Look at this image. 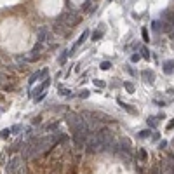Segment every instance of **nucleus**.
Returning a JSON list of instances; mask_svg holds the SVG:
<instances>
[{"instance_id": "obj_1", "label": "nucleus", "mask_w": 174, "mask_h": 174, "mask_svg": "<svg viewBox=\"0 0 174 174\" xmlns=\"http://www.w3.org/2000/svg\"><path fill=\"white\" fill-rule=\"evenodd\" d=\"M66 122L71 129V136H73V141H75L77 148H84L85 146L87 138L91 136V130L85 124V119L78 113H66Z\"/></svg>"}, {"instance_id": "obj_2", "label": "nucleus", "mask_w": 174, "mask_h": 174, "mask_svg": "<svg viewBox=\"0 0 174 174\" xmlns=\"http://www.w3.org/2000/svg\"><path fill=\"white\" fill-rule=\"evenodd\" d=\"M58 21H63L65 23V26H70V28H73V26H77V23L80 21V16L77 14V12H73V11H66V12H63L59 17H58Z\"/></svg>"}, {"instance_id": "obj_3", "label": "nucleus", "mask_w": 174, "mask_h": 174, "mask_svg": "<svg viewBox=\"0 0 174 174\" xmlns=\"http://www.w3.org/2000/svg\"><path fill=\"white\" fill-rule=\"evenodd\" d=\"M21 165H23V157L17 155V157H14L9 162V172H16L17 169H21Z\"/></svg>"}, {"instance_id": "obj_4", "label": "nucleus", "mask_w": 174, "mask_h": 174, "mask_svg": "<svg viewBox=\"0 0 174 174\" xmlns=\"http://www.w3.org/2000/svg\"><path fill=\"white\" fill-rule=\"evenodd\" d=\"M47 75V70H42V71H35V73H33L32 77H30V80H28V84H30V85H33V84H35V82H38L40 80V78H44V77Z\"/></svg>"}, {"instance_id": "obj_5", "label": "nucleus", "mask_w": 174, "mask_h": 174, "mask_svg": "<svg viewBox=\"0 0 174 174\" xmlns=\"http://www.w3.org/2000/svg\"><path fill=\"white\" fill-rule=\"evenodd\" d=\"M162 70L165 75H171L174 71V61L172 59H167V61H164V66H162Z\"/></svg>"}, {"instance_id": "obj_6", "label": "nucleus", "mask_w": 174, "mask_h": 174, "mask_svg": "<svg viewBox=\"0 0 174 174\" xmlns=\"http://www.w3.org/2000/svg\"><path fill=\"white\" fill-rule=\"evenodd\" d=\"M40 51H42V44H38L37 42V45L33 47V51H32V54H30V58H28V61H35L40 56Z\"/></svg>"}, {"instance_id": "obj_7", "label": "nucleus", "mask_w": 174, "mask_h": 174, "mask_svg": "<svg viewBox=\"0 0 174 174\" xmlns=\"http://www.w3.org/2000/svg\"><path fill=\"white\" fill-rule=\"evenodd\" d=\"M162 19L165 23H169V25H174V12L169 11V9H167V11H164L162 12Z\"/></svg>"}, {"instance_id": "obj_8", "label": "nucleus", "mask_w": 174, "mask_h": 174, "mask_svg": "<svg viewBox=\"0 0 174 174\" xmlns=\"http://www.w3.org/2000/svg\"><path fill=\"white\" fill-rule=\"evenodd\" d=\"M47 35H49V28L47 26H40V30H38V44H42L45 38H47Z\"/></svg>"}, {"instance_id": "obj_9", "label": "nucleus", "mask_w": 174, "mask_h": 174, "mask_svg": "<svg viewBox=\"0 0 174 174\" xmlns=\"http://www.w3.org/2000/svg\"><path fill=\"white\" fill-rule=\"evenodd\" d=\"M87 37H89V30H85V32L82 33V37L78 38V40H77V42H75V45H73V47H71V51H70V52H73V51H77V47H78V45H82V44L85 42V38H87Z\"/></svg>"}, {"instance_id": "obj_10", "label": "nucleus", "mask_w": 174, "mask_h": 174, "mask_svg": "<svg viewBox=\"0 0 174 174\" xmlns=\"http://www.w3.org/2000/svg\"><path fill=\"white\" fill-rule=\"evenodd\" d=\"M141 77H143L146 82H150V84H153V80H155V73H153L152 70H143Z\"/></svg>"}, {"instance_id": "obj_11", "label": "nucleus", "mask_w": 174, "mask_h": 174, "mask_svg": "<svg viewBox=\"0 0 174 174\" xmlns=\"http://www.w3.org/2000/svg\"><path fill=\"white\" fill-rule=\"evenodd\" d=\"M119 104H120V106H122V108H125V110H127L129 113H136V110H132V108H130V106H129V104H125L124 101H122V99H119Z\"/></svg>"}, {"instance_id": "obj_12", "label": "nucleus", "mask_w": 174, "mask_h": 174, "mask_svg": "<svg viewBox=\"0 0 174 174\" xmlns=\"http://www.w3.org/2000/svg\"><path fill=\"white\" fill-rule=\"evenodd\" d=\"M7 80H9V78H7V75H6V73H2V71H0V85L7 87Z\"/></svg>"}, {"instance_id": "obj_13", "label": "nucleus", "mask_w": 174, "mask_h": 174, "mask_svg": "<svg viewBox=\"0 0 174 174\" xmlns=\"http://www.w3.org/2000/svg\"><path fill=\"white\" fill-rule=\"evenodd\" d=\"M138 136L141 138V139H145V138L152 136V132H150V129H146V130H141V132H138Z\"/></svg>"}, {"instance_id": "obj_14", "label": "nucleus", "mask_w": 174, "mask_h": 174, "mask_svg": "<svg viewBox=\"0 0 174 174\" xmlns=\"http://www.w3.org/2000/svg\"><path fill=\"white\" fill-rule=\"evenodd\" d=\"M101 37H103V32H101V30H96V32L93 33V40H99Z\"/></svg>"}, {"instance_id": "obj_15", "label": "nucleus", "mask_w": 174, "mask_h": 174, "mask_svg": "<svg viewBox=\"0 0 174 174\" xmlns=\"http://www.w3.org/2000/svg\"><path fill=\"white\" fill-rule=\"evenodd\" d=\"M89 91H87V89H84V91H80V93H78V98H82V99H87L89 98Z\"/></svg>"}, {"instance_id": "obj_16", "label": "nucleus", "mask_w": 174, "mask_h": 174, "mask_svg": "<svg viewBox=\"0 0 174 174\" xmlns=\"http://www.w3.org/2000/svg\"><path fill=\"white\" fill-rule=\"evenodd\" d=\"M110 68H112V63H110V61H103V63H101V70H110Z\"/></svg>"}, {"instance_id": "obj_17", "label": "nucleus", "mask_w": 174, "mask_h": 174, "mask_svg": "<svg viewBox=\"0 0 174 174\" xmlns=\"http://www.w3.org/2000/svg\"><path fill=\"white\" fill-rule=\"evenodd\" d=\"M70 54H71L70 51H63V54L59 56V61H61V63H63V61H65V59H66V58H68V56H70Z\"/></svg>"}, {"instance_id": "obj_18", "label": "nucleus", "mask_w": 174, "mask_h": 174, "mask_svg": "<svg viewBox=\"0 0 174 174\" xmlns=\"http://www.w3.org/2000/svg\"><path fill=\"white\" fill-rule=\"evenodd\" d=\"M11 134V129H4V130H0V138H7Z\"/></svg>"}, {"instance_id": "obj_19", "label": "nucleus", "mask_w": 174, "mask_h": 174, "mask_svg": "<svg viewBox=\"0 0 174 174\" xmlns=\"http://www.w3.org/2000/svg\"><path fill=\"white\" fill-rule=\"evenodd\" d=\"M124 87L127 89V91H129V93H132V91H134V85H132L130 82H125V84H124Z\"/></svg>"}, {"instance_id": "obj_20", "label": "nucleus", "mask_w": 174, "mask_h": 174, "mask_svg": "<svg viewBox=\"0 0 174 174\" xmlns=\"http://www.w3.org/2000/svg\"><path fill=\"white\" fill-rule=\"evenodd\" d=\"M141 52H143V58H145V59H150V52H148V49H145V47H143L141 49Z\"/></svg>"}, {"instance_id": "obj_21", "label": "nucleus", "mask_w": 174, "mask_h": 174, "mask_svg": "<svg viewBox=\"0 0 174 174\" xmlns=\"http://www.w3.org/2000/svg\"><path fill=\"white\" fill-rule=\"evenodd\" d=\"M94 84H96V85H98V87H104V82L103 80H99V78H94Z\"/></svg>"}, {"instance_id": "obj_22", "label": "nucleus", "mask_w": 174, "mask_h": 174, "mask_svg": "<svg viewBox=\"0 0 174 174\" xmlns=\"http://www.w3.org/2000/svg\"><path fill=\"white\" fill-rule=\"evenodd\" d=\"M59 93H61V96H70V91H68V89H63V87H61V89H59Z\"/></svg>"}, {"instance_id": "obj_23", "label": "nucleus", "mask_w": 174, "mask_h": 174, "mask_svg": "<svg viewBox=\"0 0 174 174\" xmlns=\"http://www.w3.org/2000/svg\"><path fill=\"white\" fill-rule=\"evenodd\" d=\"M139 58H141L139 54H132V56H130V61H132V63H138V61H139Z\"/></svg>"}, {"instance_id": "obj_24", "label": "nucleus", "mask_w": 174, "mask_h": 174, "mask_svg": "<svg viewBox=\"0 0 174 174\" xmlns=\"http://www.w3.org/2000/svg\"><path fill=\"white\" fill-rule=\"evenodd\" d=\"M152 28H153V30H160V23H158V21H153L152 23Z\"/></svg>"}, {"instance_id": "obj_25", "label": "nucleus", "mask_w": 174, "mask_h": 174, "mask_svg": "<svg viewBox=\"0 0 174 174\" xmlns=\"http://www.w3.org/2000/svg\"><path fill=\"white\" fill-rule=\"evenodd\" d=\"M143 40H150V38H148V32H146V28H143Z\"/></svg>"}, {"instance_id": "obj_26", "label": "nucleus", "mask_w": 174, "mask_h": 174, "mask_svg": "<svg viewBox=\"0 0 174 174\" xmlns=\"http://www.w3.org/2000/svg\"><path fill=\"white\" fill-rule=\"evenodd\" d=\"M148 125H152V127H155V125H157V122H155V119H148Z\"/></svg>"}, {"instance_id": "obj_27", "label": "nucleus", "mask_w": 174, "mask_h": 174, "mask_svg": "<svg viewBox=\"0 0 174 174\" xmlns=\"http://www.w3.org/2000/svg\"><path fill=\"white\" fill-rule=\"evenodd\" d=\"M167 146V141H160V145H158V148H160V150H164V148Z\"/></svg>"}, {"instance_id": "obj_28", "label": "nucleus", "mask_w": 174, "mask_h": 174, "mask_svg": "<svg viewBox=\"0 0 174 174\" xmlns=\"http://www.w3.org/2000/svg\"><path fill=\"white\" fill-rule=\"evenodd\" d=\"M172 127H174V119L171 120V122H169V125H167V130H171V129H172Z\"/></svg>"}, {"instance_id": "obj_29", "label": "nucleus", "mask_w": 174, "mask_h": 174, "mask_svg": "<svg viewBox=\"0 0 174 174\" xmlns=\"http://www.w3.org/2000/svg\"><path fill=\"white\" fill-rule=\"evenodd\" d=\"M152 174H160V169H158V167H153L152 169Z\"/></svg>"}, {"instance_id": "obj_30", "label": "nucleus", "mask_w": 174, "mask_h": 174, "mask_svg": "<svg viewBox=\"0 0 174 174\" xmlns=\"http://www.w3.org/2000/svg\"><path fill=\"white\" fill-rule=\"evenodd\" d=\"M172 49H174V44H172Z\"/></svg>"}]
</instances>
